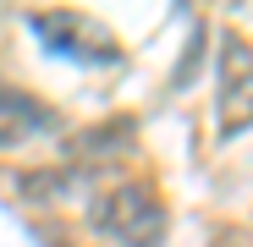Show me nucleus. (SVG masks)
Segmentation results:
<instances>
[{
    "instance_id": "obj_1",
    "label": "nucleus",
    "mask_w": 253,
    "mask_h": 247,
    "mask_svg": "<svg viewBox=\"0 0 253 247\" xmlns=\"http://www.w3.org/2000/svg\"><path fill=\"white\" fill-rule=\"evenodd\" d=\"M88 225L121 247H160L165 231H171V214H165V203L154 198V187L143 181H116L105 187L94 203H88Z\"/></svg>"
},
{
    "instance_id": "obj_2",
    "label": "nucleus",
    "mask_w": 253,
    "mask_h": 247,
    "mask_svg": "<svg viewBox=\"0 0 253 247\" xmlns=\"http://www.w3.org/2000/svg\"><path fill=\"white\" fill-rule=\"evenodd\" d=\"M253 127V44L242 33H220V94H215V132L231 143Z\"/></svg>"
},
{
    "instance_id": "obj_3",
    "label": "nucleus",
    "mask_w": 253,
    "mask_h": 247,
    "mask_svg": "<svg viewBox=\"0 0 253 247\" xmlns=\"http://www.w3.org/2000/svg\"><path fill=\"white\" fill-rule=\"evenodd\" d=\"M28 28L44 38L55 55H66V61H88V66H116V61H121V44H116L94 17H77V11H39Z\"/></svg>"
},
{
    "instance_id": "obj_4",
    "label": "nucleus",
    "mask_w": 253,
    "mask_h": 247,
    "mask_svg": "<svg viewBox=\"0 0 253 247\" xmlns=\"http://www.w3.org/2000/svg\"><path fill=\"white\" fill-rule=\"evenodd\" d=\"M50 127H55V110L50 105H39L33 94L0 82V148H11V143H22L33 132H50Z\"/></svg>"
}]
</instances>
